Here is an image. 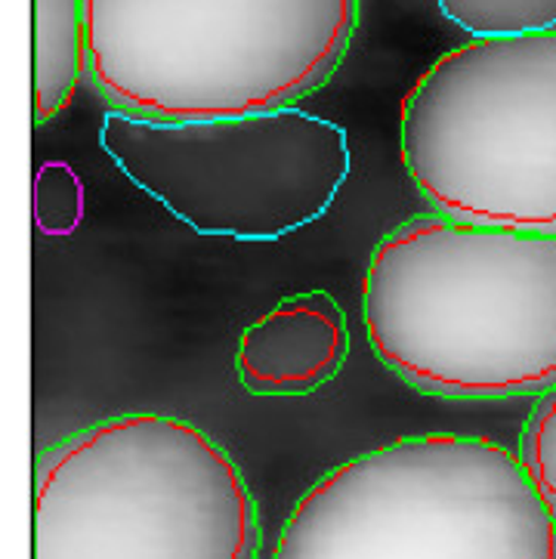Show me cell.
Instances as JSON below:
<instances>
[{
	"instance_id": "5b68a950",
	"label": "cell",
	"mask_w": 556,
	"mask_h": 559,
	"mask_svg": "<svg viewBox=\"0 0 556 559\" xmlns=\"http://www.w3.org/2000/svg\"><path fill=\"white\" fill-rule=\"evenodd\" d=\"M399 148L436 214L556 235V32L439 56L402 99Z\"/></svg>"
},
{
	"instance_id": "52a82bcc",
	"label": "cell",
	"mask_w": 556,
	"mask_h": 559,
	"mask_svg": "<svg viewBox=\"0 0 556 559\" xmlns=\"http://www.w3.org/2000/svg\"><path fill=\"white\" fill-rule=\"evenodd\" d=\"M350 353V325L328 290H304L245 328L235 368L245 390L300 396L338 378Z\"/></svg>"
},
{
	"instance_id": "ba28073f",
	"label": "cell",
	"mask_w": 556,
	"mask_h": 559,
	"mask_svg": "<svg viewBox=\"0 0 556 559\" xmlns=\"http://www.w3.org/2000/svg\"><path fill=\"white\" fill-rule=\"evenodd\" d=\"M84 74H91L84 0H32L35 124L66 111Z\"/></svg>"
},
{
	"instance_id": "3957f363",
	"label": "cell",
	"mask_w": 556,
	"mask_h": 559,
	"mask_svg": "<svg viewBox=\"0 0 556 559\" xmlns=\"http://www.w3.org/2000/svg\"><path fill=\"white\" fill-rule=\"evenodd\" d=\"M257 501L201 427L133 412L40 457L32 559H253Z\"/></svg>"
},
{
	"instance_id": "6da1fadb",
	"label": "cell",
	"mask_w": 556,
	"mask_h": 559,
	"mask_svg": "<svg viewBox=\"0 0 556 559\" xmlns=\"http://www.w3.org/2000/svg\"><path fill=\"white\" fill-rule=\"evenodd\" d=\"M375 356L417 390L510 399L556 386V235L421 214L362 282Z\"/></svg>"
},
{
	"instance_id": "277c9868",
	"label": "cell",
	"mask_w": 556,
	"mask_h": 559,
	"mask_svg": "<svg viewBox=\"0 0 556 559\" xmlns=\"http://www.w3.org/2000/svg\"><path fill=\"white\" fill-rule=\"evenodd\" d=\"M272 559H556V523L517 451L405 436L306 488Z\"/></svg>"
},
{
	"instance_id": "30bf717a",
	"label": "cell",
	"mask_w": 556,
	"mask_h": 559,
	"mask_svg": "<svg viewBox=\"0 0 556 559\" xmlns=\"http://www.w3.org/2000/svg\"><path fill=\"white\" fill-rule=\"evenodd\" d=\"M520 464L556 523V386L541 393L520 436Z\"/></svg>"
},
{
	"instance_id": "9c48e42d",
	"label": "cell",
	"mask_w": 556,
	"mask_h": 559,
	"mask_svg": "<svg viewBox=\"0 0 556 559\" xmlns=\"http://www.w3.org/2000/svg\"><path fill=\"white\" fill-rule=\"evenodd\" d=\"M439 10L473 37L556 32V0H439Z\"/></svg>"
},
{
	"instance_id": "7a4b0ae2",
	"label": "cell",
	"mask_w": 556,
	"mask_h": 559,
	"mask_svg": "<svg viewBox=\"0 0 556 559\" xmlns=\"http://www.w3.org/2000/svg\"><path fill=\"white\" fill-rule=\"evenodd\" d=\"M362 0H84L91 81L115 109L214 121L324 87Z\"/></svg>"
},
{
	"instance_id": "8992f818",
	"label": "cell",
	"mask_w": 556,
	"mask_h": 559,
	"mask_svg": "<svg viewBox=\"0 0 556 559\" xmlns=\"http://www.w3.org/2000/svg\"><path fill=\"white\" fill-rule=\"evenodd\" d=\"M115 167L192 233L275 241L328 214L350 177L346 130L300 106L214 121L106 111Z\"/></svg>"
}]
</instances>
